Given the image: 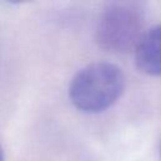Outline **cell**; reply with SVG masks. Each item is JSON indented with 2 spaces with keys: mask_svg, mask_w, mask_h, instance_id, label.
Wrapping results in <instances>:
<instances>
[{
  "mask_svg": "<svg viewBox=\"0 0 161 161\" xmlns=\"http://www.w3.org/2000/svg\"><path fill=\"white\" fill-rule=\"evenodd\" d=\"M125 91V75L119 67L97 62L82 68L69 84L72 104L86 113H98L113 106Z\"/></svg>",
  "mask_w": 161,
  "mask_h": 161,
  "instance_id": "6da1fadb",
  "label": "cell"
},
{
  "mask_svg": "<svg viewBox=\"0 0 161 161\" xmlns=\"http://www.w3.org/2000/svg\"><path fill=\"white\" fill-rule=\"evenodd\" d=\"M0 161H4V151L1 146H0Z\"/></svg>",
  "mask_w": 161,
  "mask_h": 161,
  "instance_id": "277c9868",
  "label": "cell"
},
{
  "mask_svg": "<svg viewBox=\"0 0 161 161\" xmlns=\"http://www.w3.org/2000/svg\"><path fill=\"white\" fill-rule=\"evenodd\" d=\"M145 26V15L140 4L131 1L112 3L102 11L94 39L101 49L112 54L135 50Z\"/></svg>",
  "mask_w": 161,
  "mask_h": 161,
  "instance_id": "7a4b0ae2",
  "label": "cell"
},
{
  "mask_svg": "<svg viewBox=\"0 0 161 161\" xmlns=\"http://www.w3.org/2000/svg\"><path fill=\"white\" fill-rule=\"evenodd\" d=\"M137 68L148 75H161V24L150 28L135 49Z\"/></svg>",
  "mask_w": 161,
  "mask_h": 161,
  "instance_id": "3957f363",
  "label": "cell"
}]
</instances>
